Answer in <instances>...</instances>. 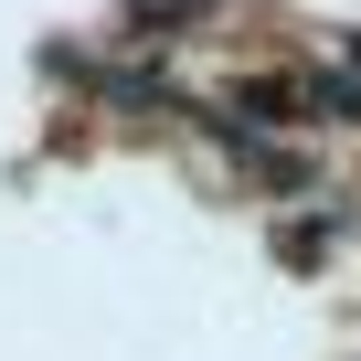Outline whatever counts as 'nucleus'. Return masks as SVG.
<instances>
[{
    "instance_id": "obj_1",
    "label": "nucleus",
    "mask_w": 361,
    "mask_h": 361,
    "mask_svg": "<svg viewBox=\"0 0 361 361\" xmlns=\"http://www.w3.org/2000/svg\"><path fill=\"white\" fill-rule=\"evenodd\" d=\"M245 96V117H298V85H234Z\"/></svg>"
}]
</instances>
